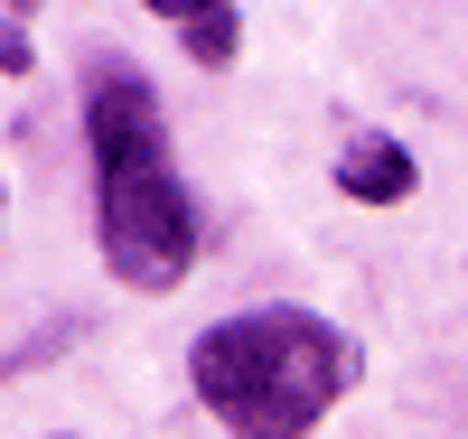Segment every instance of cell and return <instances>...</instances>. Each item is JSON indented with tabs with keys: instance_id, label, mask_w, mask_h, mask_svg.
I'll list each match as a JSON object with an SVG mask.
<instances>
[{
	"instance_id": "obj_6",
	"label": "cell",
	"mask_w": 468,
	"mask_h": 439,
	"mask_svg": "<svg viewBox=\"0 0 468 439\" xmlns=\"http://www.w3.org/2000/svg\"><path fill=\"white\" fill-rule=\"evenodd\" d=\"M10 10H37V0H10Z\"/></svg>"
},
{
	"instance_id": "obj_1",
	"label": "cell",
	"mask_w": 468,
	"mask_h": 439,
	"mask_svg": "<svg viewBox=\"0 0 468 439\" xmlns=\"http://www.w3.org/2000/svg\"><path fill=\"white\" fill-rule=\"evenodd\" d=\"M85 150H94V244L122 290H178L197 271L207 215L169 169V112L141 66H94L85 85Z\"/></svg>"
},
{
	"instance_id": "obj_4",
	"label": "cell",
	"mask_w": 468,
	"mask_h": 439,
	"mask_svg": "<svg viewBox=\"0 0 468 439\" xmlns=\"http://www.w3.org/2000/svg\"><path fill=\"white\" fill-rule=\"evenodd\" d=\"M169 28H178V47L197 57V66H234V47H244V19H234V0H150Z\"/></svg>"
},
{
	"instance_id": "obj_5",
	"label": "cell",
	"mask_w": 468,
	"mask_h": 439,
	"mask_svg": "<svg viewBox=\"0 0 468 439\" xmlns=\"http://www.w3.org/2000/svg\"><path fill=\"white\" fill-rule=\"evenodd\" d=\"M28 66H37V57H28V37H19L10 19H0V75H28Z\"/></svg>"
},
{
	"instance_id": "obj_3",
	"label": "cell",
	"mask_w": 468,
	"mask_h": 439,
	"mask_svg": "<svg viewBox=\"0 0 468 439\" xmlns=\"http://www.w3.org/2000/svg\"><path fill=\"white\" fill-rule=\"evenodd\" d=\"M337 187L356 196V206H403V196L421 187V169H412V150L394 131H356L337 150Z\"/></svg>"
},
{
	"instance_id": "obj_7",
	"label": "cell",
	"mask_w": 468,
	"mask_h": 439,
	"mask_svg": "<svg viewBox=\"0 0 468 439\" xmlns=\"http://www.w3.org/2000/svg\"><path fill=\"white\" fill-rule=\"evenodd\" d=\"M0 206H10V196H0Z\"/></svg>"
},
{
	"instance_id": "obj_2",
	"label": "cell",
	"mask_w": 468,
	"mask_h": 439,
	"mask_svg": "<svg viewBox=\"0 0 468 439\" xmlns=\"http://www.w3.org/2000/svg\"><path fill=\"white\" fill-rule=\"evenodd\" d=\"M356 337L319 308H244L187 346V383L234 439H309L356 392Z\"/></svg>"
}]
</instances>
